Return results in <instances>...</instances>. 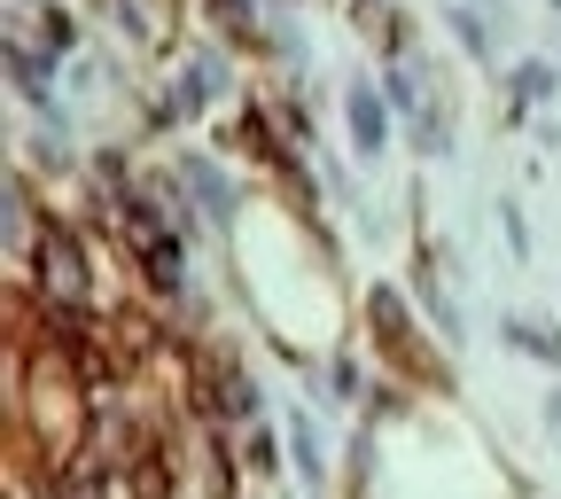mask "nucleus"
Instances as JSON below:
<instances>
[{"mask_svg": "<svg viewBox=\"0 0 561 499\" xmlns=\"http://www.w3.org/2000/svg\"><path fill=\"white\" fill-rule=\"evenodd\" d=\"M39 250H47V281H55V290H70V297H79V281H87V265H79V242H70V235H47Z\"/></svg>", "mask_w": 561, "mask_h": 499, "instance_id": "1", "label": "nucleus"}, {"mask_svg": "<svg viewBox=\"0 0 561 499\" xmlns=\"http://www.w3.org/2000/svg\"><path fill=\"white\" fill-rule=\"evenodd\" d=\"M351 117H359V140H367V149H375V140H382V102L359 87V94H351Z\"/></svg>", "mask_w": 561, "mask_h": 499, "instance_id": "2", "label": "nucleus"}]
</instances>
